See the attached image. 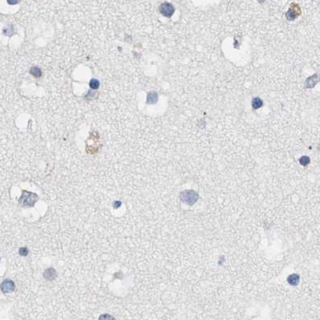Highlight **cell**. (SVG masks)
<instances>
[{
    "instance_id": "obj_7",
    "label": "cell",
    "mask_w": 320,
    "mask_h": 320,
    "mask_svg": "<svg viewBox=\"0 0 320 320\" xmlns=\"http://www.w3.org/2000/svg\"><path fill=\"white\" fill-rule=\"evenodd\" d=\"M299 276L298 275V274H291V275H290V276L288 277V278H287V282H289V284L291 285V286H295V285H298V283L299 282Z\"/></svg>"
},
{
    "instance_id": "obj_8",
    "label": "cell",
    "mask_w": 320,
    "mask_h": 320,
    "mask_svg": "<svg viewBox=\"0 0 320 320\" xmlns=\"http://www.w3.org/2000/svg\"><path fill=\"white\" fill-rule=\"evenodd\" d=\"M30 74L33 75L34 77H36V78H40L42 75V71H41L40 67H32L30 69Z\"/></svg>"
},
{
    "instance_id": "obj_4",
    "label": "cell",
    "mask_w": 320,
    "mask_h": 320,
    "mask_svg": "<svg viewBox=\"0 0 320 320\" xmlns=\"http://www.w3.org/2000/svg\"><path fill=\"white\" fill-rule=\"evenodd\" d=\"M159 10H160V12H161L162 15L168 17V18H169L173 15L174 11H175V8H174L173 6L171 3H162L160 6Z\"/></svg>"
},
{
    "instance_id": "obj_9",
    "label": "cell",
    "mask_w": 320,
    "mask_h": 320,
    "mask_svg": "<svg viewBox=\"0 0 320 320\" xmlns=\"http://www.w3.org/2000/svg\"><path fill=\"white\" fill-rule=\"evenodd\" d=\"M262 104L263 103H262V99L260 98H258V97L254 98L252 100V107H253V109H257V108H261L262 106Z\"/></svg>"
},
{
    "instance_id": "obj_1",
    "label": "cell",
    "mask_w": 320,
    "mask_h": 320,
    "mask_svg": "<svg viewBox=\"0 0 320 320\" xmlns=\"http://www.w3.org/2000/svg\"><path fill=\"white\" fill-rule=\"evenodd\" d=\"M38 200L39 196L37 194L24 190L19 200V203L22 207H33Z\"/></svg>"
},
{
    "instance_id": "obj_3",
    "label": "cell",
    "mask_w": 320,
    "mask_h": 320,
    "mask_svg": "<svg viewBox=\"0 0 320 320\" xmlns=\"http://www.w3.org/2000/svg\"><path fill=\"white\" fill-rule=\"evenodd\" d=\"M0 288L2 292L4 294H10L15 291V282L11 279H5L0 285Z\"/></svg>"
},
{
    "instance_id": "obj_12",
    "label": "cell",
    "mask_w": 320,
    "mask_h": 320,
    "mask_svg": "<svg viewBox=\"0 0 320 320\" xmlns=\"http://www.w3.org/2000/svg\"><path fill=\"white\" fill-rule=\"evenodd\" d=\"M309 162H310V159H309L308 157H303L300 159L301 165H303L304 166L307 165Z\"/></svg>"
},
{
    "instance_id": "obj_5",
    "label": "cell",
    "mask_w": 320,
    "mask_h": 320,
    "mask_svg": "<svg viewBox=\"0 0 320 320\" xmlns=\"http://www.w3.org/2000/svg\"><path fill=\"white\" fill-rule=\"evenodd\" d=\"M57 277V273L55 271L54 268H48L45 270L44 272V278L48 281H53Z\"/></svg>"
},
{
    "instance_id": "obj_14",
    "label": "cell",
    "mask_w": 320,
    "mask_h": 320,
    "mask_svg": "<svg viewBox=\"0 0 320 320\" xmlns=\"http://www.w3.org/2000/svg\"><path fill=\"white\" fill-rule=\"evenodd\" d=\"M0 261H1V257H0Z\"/></svg>"
},
{
    "instance_id": "obj_6",
    "label": "cell",
    "mask_w": 320,
    "mask_h": 320,
    "mask_svg": "<svg viewBox=\"0 0 320 320\" xmlns=\"http://www.w3.org/2000/svg\"><path fill=\"white\" fill-rule=\"evenodd\" d=\"M158 100V95L155 91H149L147 95V104H154Z\"/></svg>"
},
{
    "instance_id": "obj_11",
    "label": "cell",
    "mask_w": 320,
    "mask_h": 320,
    "mask_svg": "<svg viewBox=\"0 0 320 320\" xmlns=\"http://www.w3.org/2000/svg\"><path fill=\"white\" fill-rule=\"evenodd\" d=\"M19 253L20 256L26 257V256H28V254L29 253V250H28L27 247H21L19 249Z\"/></svg>"
},
{
    "instance_id": "obj_2",
    "label": "cell",
    "mask_w": 320,
    "mask_h": 320,
    "mask_svg": "<svg viewBox=\"0 0 320 320\" xmlns=\"http://www.w3.org/2000/svg\"><path fill=\"white\" fill-rule=\"evenodd\" d=\"M180 198L184 203L188 205H193L198 201L199 195L194 190H185L181 193Z\"/></svg>"
},
{
    "instance_id": "obj_10",
    "label": "cell",
    "mask_w": 320,
    "mask_h": 320,
    "mask_svg": "<svg viewBox=\"0 0 320 320\" xmlns=\"http://www.w3.org/2000/svg\"><path fill=\"white\" fill-rule=\"evenodd\" d=\"M89 86H90V87H91V89H94V90L98 89L99 87V80L96 79H91V81H90V83H89Z\"/></svg>"
},
{
    "instance_id": "obj_13",
    "label": "cell",
    "mask_w": 320,
    "mask_h": 320,
    "mask_svg": "<svg viewBox=\"0 0 320 320\" xmlns=\"http://www.w3.org/2000/svg\"><path fill=\"white\" fill-rule=\"evenodd\" d=\"M7 1L8 4H10V5H15V4H18L20 2V0H7Z\"/></svg>"
}]
</instances>
